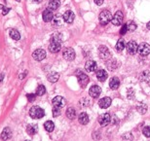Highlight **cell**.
<instances>
[{"label":"cell","instance_id":"cell-1","mask_svg":"<svg viewBox=\"0 0 150 141\" xmlns=\"http://www.w3.org/2000/svg\"><path fill=\"white\" fill-rule=\"evenodd\" d=\"M29 115L32 119H41L45 115L44 110L39 106H32L29 109Z\"/></svg>","mask_w":150,"mask_h":141},{"label":"cell","instance_id":"cell-2","mask_svg":"<svg viewBox=\"0 0 150 141\" xmlns=\"http://www.w3.org/2000/svg\"><path fill=\"white\" fill-rule=\"evenodd\" d=\"M98 19H100V23H101V25H107V23H109L110 22H111L112 15H111V13H110L109 11L104 10V11H103L100 14V17H98Z\"/></svg>","mask_w":150,"mask_h":141},{"label":"cell","instance_id":"cell-3","mask_svg":"<svg viewBox=\"0 0 150 141\" xmlns=\"http://www.w3.org/2000/svg\"><path fill=\"white\" fill-rule=\"evenodd\" d=\"M123 20H124V15H123V13L121 11H117L115 15L112 17V23L114 25L116 26H119L122 25L123 23Z\"/></svg>","mask_w":150,"mask_h":141},{"label":"cell","instance_id":"cell-4","mask_svg":"<svg viewBox=\"0 0 150 141\" xmlns=\"http://www.w3.org/2000/svg\"><path fill=\"white\" fill-rule=\"evenodd\" d=\"M62 56L67 61H73L75 59V52L72 48H65L62 52Z\"/></svg>","mask_w":150,"mask_h":141},{"label":"cell","instance_id":"cell-5","mask_svg":"<svg viewBox=\"0 0 150 141\" xmlns=\"http://www.w3.org/2000/svg\"><path fill=\"white\" fill-rule=\"evenodd\" d=\"M137 52L140 56H148L150 54V45L147 43H142L139 45Z\"/></svg>","mask_w":150,"mask_h":141},{"label":"cell","instance_id":"cell-6","mask_svg":"<svg viewBox=\"0 0 150 141\" xmlns=\"http://www.w3.org/2000/svg\"><path fill=\"white\" fill-rule=\"evenodd\" d=\"M32 56H33V59L35 61H41L46 58V52H45V50H43V49H37L34 51L33 54H32Z\"/></svg>","mask_w":150,"mask_h":141},{"label":"cell","instance_id":"cell-7","mask_svg":"<svg viewBox=\"0 0 150 141\" xmlns=\"http://www.w3.org/2000/svg\"><path fill=\"white\" fill-rule=\"evenodd\" d=\"M52 103H53L54 107L62 108V107H64L65 104H67V100H65L62 97H56L53 98Z\"/></svg>","mask_w":150,"mask_h":141},{"label":"cell","instance_id":"cell-8","mask_svg":"<svg viewBox=\"0 0 150 141\" xmlns=\"http://www.w3.org/2000/svg\"><path fill=\"white\" fill-rule=\"evenodd\" d=\"M126 48H127V52L129 55H134L137 52V48H139V46H137V42L134 41H130L129 43L127 44V46H126Z\"/></svg>","mask_w":150,"mask_h":141},{"label":"cell","instance_id":"cell-9","mask_svg":"<svg viewBox=\"0 0 150 141\" xmlns=\"http://www.w3.org/2000/svg\"><path fill=\"white\" fill-rule=\"evenodd\" d=\"M101 94V89L97 85L92 86L89 90V94L91 95L93 98H98Z\"/></svg>","mask_w":150,"mask_h":141},{"label":"cell","instance_id":"cell-10","mask_svg":"<svg viewBox=\"0 0 150 141\" xmlns=\"http://www.w3.org/2000/svg\"><path fill=\"white\" fill-rule=\"evenodd\" d=\"M110 121H111V116H110L108 113L103 114V115L98 118V123H100V125H103V127H106L110 123Z\"/></svg>","mask_w":150,"mask_h":141},{"label":"cell","instance_id":"cell-11","mask_svg":"<svg viewBox=\"0 0 150 141\" xmlns=\"http://www.w3.org/2000/svg\"><path fill=\"white\" fill-rule=\"evenodd\" d=\"M98 55H100V58L103 59H107L110 58L109 50L107 49V47H105V46L100 47V49H98Z\"/></svg>","mask_w":150,"mask_h":141},{"label":"cell","instance_id":"cell-12","mask_svg":"<svg viewBox=\"0 0 150 141\" xmlns=\"http://www.w3.org/2000/svg\"><path fill=\"white\" fill-rule=\"evenodd\" d=\"M64 17L62 16V15H56V16H54L53 20H52V23H53V26H55V27H59V26L62 25V23H64Z\"/></svg>","mask_w":150,"mask_h":141},{"label":"cell","instance_id":"cell-13","mask_svg":"<svg viewBox=\"0 0 150 141\" xmlns=\"http://www.w3.org/2000/svg\"><path fill=\"white\" fill-rule=\"evenodd\" d=\"M61 48H62V45L59 42L51 40L50 45H49V50L51 53H58L61 51Z\"/></svg>","mask_w":150,"mask_h":141},{"label":"cell","instance_id":"cell-14","mask_svg":"<svg viewBox=\"0 0 150 141\" xmlns=\"http://www.w3.org/2000/svg\"><path fill=\"white\" fill-rule=\"evenodd\" d=\"M42 18H43L44 22H46V23L51 22L54 18V14H53L52 10H50L49 8L46 9V10L43 12V14H42Z\"/></svg>","mask_w":150,"mask_h":141},{"label":"cell","instance_id":"cell-15","mask_svg":"<svg viewBox=\"0 0 150 141\" xmlns=\"http://www.w3.org/2000/svg\"><path fill=\"white\" fill-rule=\"evenodd\" d=\"M111 98L110 97H103L101 98V99L98 101V105H100V108H103V109H105V108H108L110 105H111Z\"/></svg>","mask_w":150,"mask_h":141},{"label":"cell","instance_id":"cell-16","mask_svg":"<svg viewBox=\"0 0 150 141\" xmlns=\"http://www.w3.org/2000/svg\"><path fill=\"white\" fill-rule=\"evenodd\" d=\"M78 82H79V84L83 87V88H85L87 86V84L89 83V78L86 74L80 72V74L78 75Z\"/></svg>","mask_w":150,"mask_h":141},{"label":"cell","instance_id":"cell-17","mask_svg":"<svg viewBox=\"0 0 150 141\" xmlns=\"http://www.w3.org/2000/svg\"><path fill=\"white\" fill-rule=\"evenodd\" d=\"M62 17H64V22L67 23H72L75 16H74V13L72 11H67L64 15H62Z\"/></svg>","mask_w":150,"mask_h":141},{"label":"cell","instance_id":"cell-18","mask_svg":"<svg viewBox=\"0 0 150 141\" xmlns=\"http://www.w3.org/2000/svg\"><path fill=\"white\" fill-rule=\"evenodd\" d=\"M1 139L2 140H9L12 138V130L10 128H5L4 130H2L1 133Z\"/></svg>","mask_w":150,"mask_h":141},{"label":"cell","instance_id":"cell-19","mask_svg":"<svg viewBox=\"0 0 150 141\" xmlns=\"http://www.w3.org/2000/svg\"><path fill=\"white\" fill-rule=\"evenodd\" d=\"M38 131V127L37 125H34V124H29L28 125V128H26V133H28V135H34L35 133H36Z\"/></svg>","mask_w":150,"mask_h":141},{"label":"cell","instance_id":"cell-20","mask_svg":"<svg viewBox=\"0 0 150 141\" xmlns=\"http://www.w3.org/2000/svg\"><path fill=\"white\" fill-rule=\"evenodd\" d=\"M85 69L89 72L96 71V69H97V63L94 61H88L85 64Z\"/></svg>","mask_w":150,"mask_h":141},{"label":"cell","instance_id":"cell-21","mask_svg":"<svg viewBox=\"0 0 150 141\" xmlns=\"http://www.w3.org/2000/svg\"><path fill=\"white\" fill-rule=\"evenodd\" d=\"M97 78L100 82H104V81L107 79V72L103 69L98 70L97 72Z\"/></svg>","mask_w":150,"mask_h":141},{"label":"cell","instance_id":"cell-22","mask_svg":"<svg viewBox=\"0 0 150 141\" xmlns=\"http://www.w3.org/2000/svg\"><path fill=\"white\" fill-rule=\"evenodd\" d=\"M120 86V81L117 77H113L111 78V80H110L109 82V87L111 90H117L119 88Z\"/></svg>","mask_w":150,"mask_h":141},{"label":"cell","instance_id":"cell-23","mask_svg":"<svg viewBox=\"0 0 150 141\" xmlns=\"http://www.w3.org/2000/svg\"><path fill=\"white\" fill-rule=\"evenodd\" d=\"M78 121H79V123L81 125H87L89 123V116H88V114L85 113V112H83V113H81L80 114V116H79V118H78Z\"/></svg>","mask_w":150,"mask_h":141},{"label":"cell","instance_id":"cell-24","mask_svg":"<svg viewBox=\"0 0 150 141\" xmlns=\"http://www.w3.org/2000/svg\"><path fill=\"white\" fill-rule=\"evenodd\" d=\"M59 6H61V2H59V0H51L49 2V4H48V8L50 9V10H57Z\"/></svg>","mask_w":150,"mask_h":141},{"label":"cell","instance_id":"cell-25","mask_svg":"<svg viewBox=\"0 0 150 141\" xmlns=\"http://www.w3.org/2000/svg\"><path fill=\"white\" fill-rule=\"evenodd\" d=\"M139 80L143 82H149L150 81V71L144 70L142 74L139 75Z\"/></svg>","mask_w":150,"mask_h":141},{"label":"cell","instance_id":"cell-26","mask_svg":"<svg viewBox=\"0 0 150 141\" xmlns=\"http://www.w3.org/2000/svg\"><path fill=\"white\" fill-rule=\"evenodd\" d=\"M9 34H10V37L12 39H14V40H20L21 38V34L20 32L17 30V29H10L9 30Z\"/></svg>","mask_w":150,"mask_h":141},{"label":"cell","instance_id":"cell-27","mask_svg":"<svg viewBox=\"0 0 150 141\" xmlns=\"http://www.w3.org/2000/svg\"><path fill=\"white\" fill-rule=\"evenodd\" d=\"M67 118L70 120L75 119V117H76V111H75L73 107H69L67 110Z\"/></svg>","mask_w":150,"mask_h":141},{"label":"cell","instance_id":"cell-28","mask_svg":"<svg viewBox=\"0 0 150 141\" xmlns=\"http://www.w3.org/2000/svg\"><path fill=\"white\" fill-rule=\"evenodd\" d=\"M44 128L48 133H51V131H53L54 128H55V125H54V123L52 121H47V122H45Z\"/></svg>","mask_w":150,"mask_h":141},{"label":"cell","instance_id":"cell-29","mask_svg":"<svg viewBox=\"0 0 150 141\" xmlns=\"http://www.w3.org/2000/svg\"><path fill=\"white\" fill-rule=\"evenodd\" d=\"M125 47H126V45H125L124 40H123V39H120L116 44V50L118 51V52H122V51L125 49Z\"/></svg>","mask_w":150,"mask_h":141},{"label":"cell","instance_id":"cell-30","mask_svg":"<svg viewBox=\"0 0 150 141\" xmlns=\"http://www.w3.org/2000/svg\"><path fill=\"white\" fill-rule=\"evenodd\" d=\"M59 73H51V74L48 75V80H49L50 82H52V83L57 82V81L59 80Z\"/></svg>","mask_w":150,"mask_h":141},{"label":"cell","instance_id":"cell-31","mask_svg":"<svg viewBox=\"0 0 150 141\" xmlns=\"http://www.w3.org/2000/svg\"><path fill=\"white\" fill-rule=\"evenodd\" d=\"M116 66H118V62H117L115 59H112V61H109L107 62V67H108L110 70H115L117 68Z\"/></svg>","mask_w":150,"mask_h":141},{"label":"cell","instance_id":"cell-32","mask_svg":"<svg viewBox=\"0 0 150 141\" xmlns=\"http://www.w3.org/2000/svg\"><path fill=\"white\" fill-rule=\"evenodd\" d=\"M45 92H46V88L43 86V85H40V86H38V88L36 90V94L37 95H43Z\"/></svg>","mask_w":150,"mask_h":141},{"label":"cell","instance_id":"cell-33","mask_svg":"<svg viewBox=\"0 0 150 141\" xmlns=\"http://www.w3.org/2000/svg\"><path fill=\"white\" fill-rule=\"evenodd\" d=\"M127 26H128V30H130V31L136 30V28H137L136 23H134V22H132V20H130V22H128V23H127Z\"/></svg>","mask_w":150,"mask_h":141},{"label":"cell","instance_id":"cell-34","mask_svg":"<svg viewBox=\"0 0 150 141\" xmlns=\"http://www.w3.org/2000/svg\"><path fill=\"white\" fill-rule=\"evenodd\" d=\"M137 111L140 113V114H145L146 111H147V106L145 104H140V105L137 106Z\"/></svg>","mask_w":150,"mask_h":141},{"label":"cell","instance_id":"cell-35","mask_svg":"<svg viewBox=\"0 0 150 141\" xmlns=\"http://www.w3.org/2000/svg\"><path fill=\"white\" fill-rule=\"evenodd\" d=\"M62 35L59 33H55L51 37V40L52 41H57V42H59V43H62Z\"/></svg>","mask_w":150,"mask_h":141},{"label":"cell","instance_id":"cell-36","mask_svg":"<svg viewBox=\"0 0 150 141\" xmlns=\"http://www.w3.org/2000/svg\"><path fill=\"white\" fill-rule=\"evenodd\" d=\"M61 115V108L54 107L53 108V116L54 117H59Z\"/></svg>","mask_w":150,"mask_h":141},{"label":"cell","instance_id":"cell-37","mask_svg":"<svg viewBox=\"0 0 150 141\" xmlns=\"http://www.w3.org/2000/svg\"><path fill=\"white\" fill-rule=\"evenodd\" d=\"M142 133H143V134H144V136L150 137V127H145L144 128H143Z\"/></svg>","mask_w":150,"mask_h":141},{"label":"cell","instance_id":"cell-38","mask_svg":"<svg viewBox=\"0 0 150 141\" xmlns=\"http://www.w3.org/2000/svg\"><path fill=\"white\" fill-rule=\"evenodd\" d=\"M26 97H28L29 102H33V101L35 100V94H28V95H26Z\"/></svg>","mask_w":150,"mask_h":141},{"label":"cell","instance_id":"cell-39","mask_svg":"<svg viewBox=\"0 0 150 141\" xmlns=\"http://www.w3.org/2000/svg\"><path fill=\"white\" fill-rule=\"evenodd\" d=\"M127 30H128V26H127V23H126V25H124L122 26L121 30H120V33H121L122 35H124L126 32H127Z\"/></svg>","mask_w":150,"mask_h":141},{"label":"cell","instance_id":"cell-40","mask_svg":"<svg viewBox=\"0 0 150 141\" xmlns=\"http://www.w3.org/2000/svg\"><path fill=\"white\" fill-rule=\"evenodd\" d=\"M2 10H3L2 14H3V15H4V16H5V15H7V14H8V12L10 11V8H7V7H3V8H2Z\"/></svg>","mask_w":150,"mask_h":141},{"label":"cell","instance_id":"cell-41","mask_svg":"<svg viewBox=\"0 0 150 141\" xmlns=\"http://www.w3.org/2000/svg\"><path fill=\"white\" fill-rule=\"evenodd\" d=\"M123 138H124V139H125V138H127V139H128V138H130V139L132 140V139H133V135H132L131 133H129L128 135H127V134H125V135L123 136Z\"/></svg>","mask_w":150,"mask_h":141},{"label":"cell","instance_id":"cell-42","mask_svg":"<svg viewBox=\"0 0 150 141\" xmlns=\"http://www.w3.org/2000/svg\"><path fill=\"white\" fill-rule=\"evenodd\" d=\"M95 3L97 5H101L103 3V0H95Z\"/></svg>","mask_w":150,"mask_h":141},{"label":"cell","instance_id":"cell-43","mask_svg":"<svg viewBox=\"0 0 150 141\" xmlns=\"http://www.w3.org/2000/svg\"><path fill=\"white\" fill-rule=\"evenodd\" d=\"M32 1H33L34 3H41L43 0H32Z\"/></svg>","mask_w":150,"mask_h":141},{"label":"cell","instance_id":"cell-44","mask_svg":"<svg viewBox=\"0 0 150 141\" xmlns=\"http://www.w3.org/2000/svg\"><path fill=\"white\" fill-rule=\"evenodd\" d=\"M3 77H4V75L0 74V83H1V81H3Z\"/></svg>","mask_w":150,"mask_h":141},{"label":"cell","instance_id":"cell-45","mask_svg":"<svg viewBox=\"0 0 150 141\" xmlns=\"http://www.w3.org/2000/svg\"><path fill=\"white\" fill-rule=\"evenodd\" d=\"M146 26H147V28H148V29H150V22L147 23V25H146Z\"/></svg>","mask_w":150,"mask_h":141}]
</instances>
